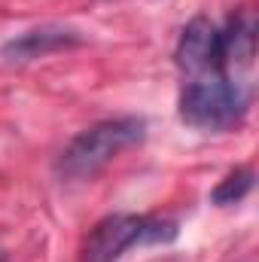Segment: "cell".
<instances>
[{
    "instance_id": "obj_6",
    "label": "cell",
    "mask_w": 259,
    "mask_h": 262,
    "mask_svg": "<svg viewBox=\"0 0 259 262\" xmlns=\"http://www.w3.org/2000/svg\"><path fill=\"white\" fill-rule=\"evenodd\" d=\"M220 52H223V70L229 67H250L256 55V25L253 15L238 12L229 18L226 28H220Z\"/></svg>"
},
{
    "instance_id": "obj_4",
    "label": "cell",
    "mask_w": 259,
    "mask_h": 262,
    "mask_svg": "<svg viewBox=\"0 0 259 262\" xmlns=\"http://www.w3.org/2000/svg\"><path fill=\"white\" fill-rule=\"evenodd\" d=\"M174 61L192 79L210 76V73H226L223 70V52H220V28L210 18H204V15L192 18L180 31L177 49H174Z\"/></svg>"
},
{
    "instance_id": "obj_2",
    "label": "cell",
    "mask_w": 259,
    "mask_h": 262,
    "mask_svg": "<svg viewBox=\"0 0 259 262\" xmlns=\"http://www.w3.org/2000/svg\"><path fill=\"white\" fill-rule=\"evenodd\" d=\"M250 110V89L229 73L192 79L180 92V119L195 131H226Z\"/></svg>"
},
{
    "instance_id": "obj_1",
    "label": "cell",
    "mask_w": 259,
    "mask_h": 262,
    "mask_svg": "<svg viewBox=\"0 0 259 262\" xmlns=\"http://www.w3.org/2000/svg\"><path fill=\"white\" fill-rule=\"evenodd\" d=\"M146 137V122L140 116H119L95 122L92 128L79 131L55 159V174L64 180H92L104 171L119 152L137 146Z\"/></svg>"
},
{
    "instance_id": "obj_3",
    "label": "cell",
    "mask_w": 259,
    "mask_h": 262,
    "mask_svg": "<svg viewBox=\"0 0 259 262\" xmlns=\"http://www.w3.org/2000/svg\"><path fill=\"white\" fill-rule=\"evenodd\" d=\"M177 238V223L143 213H110L104 216L82 244V262H116L137 244H168Z\"/></svg>"
},
{
    "instance_id": "obj_5",
    "label": "cell",
    "mask_w": 259,
    "mask_h": 262,
    "mask_svg": "<svg viewBox=\"0 0 259 262\" xmlns=\"http://www.w3.org/2000/svg\"><path fill=\"white\" fill-rule=\"evenodd\" d=\"M79 43H82V37L73 28H64V25H40V28H31V31L12 37L9 43H3L0 52H3L6 61L25 64V61L46 58L52 52H61V49H73Z\"/></svg>"
},
{
    "instance_id": "obj_8",
    "label": "cell",
    "mask_w": 259,
    "mask_h": 262,
    "mask_svg": "<svg viewBox=\"0 0 259 262\" xmlns=\"http://www.w3.org/2000/svg\"><path fill=\"white\" fill-rule=\"evenodd\" d=\"M0 262H6V256H3V250H0Z\"/></svg>"
},
{
    "instance_id": "obj_7",
    "label": "cell",
    "mask_w": 259,
    "mask_h": 262,
    "mask_svg": "<svg viewBox=\"0 0 259 262\" xmlns=\"http://www.w3.org/2000/svg\"><path fill=\"white\" fill-rule=\"evenodd\" d=\"M253 183H256V174L253 168H235L229 171L210 192V201L220 204V207H229V204H238L253 192Z\"/></svg>"
}]
</instances>
